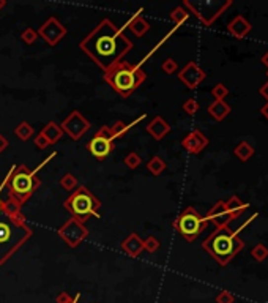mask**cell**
Instances as JSON below:
<instances>
[{
	"instance_id": "1",
	"label": "cell",
	"mask_w": 268,
	"mask_h": 303,
	"mask_svg": "<svg viewBox=\"0 0 268 303\" xmlns=\"http://www.w3.org/2000/svg\"><path fill=\"white\" fill-rule=\"evenodd\" d=\"M79 47L96 63V67L108 71L120 63L121 59L133 49V41L128 39L118 27L114 26L111 19L104 18L79 43Z\"/></svg>"
},
{
	"instance_id": "2",
	"label": "cell",
	"mask_w": 268,
	"mask_h": 303,
	"mask_svg": "<svg viewBox=\"0 0 268 303\" xmlns=\"http://www.w3.org/2000/svg\"><path fill=\"white\" fill-rule=\"evenodd\" d=\"M243 246H245V243H243L240 235L235 234L233 229H230L229 226L216 227L215 232L208 235L202 243V248L223 267H226L243 250Z\"/></svg>"
},
{
	"instance_id": "3",
	"label": "cell",
	"mask_w": 268,
	"mask_h": 303,
	"mask_svg": "<svg viewBox=\"0 0 268 303\" xmlns=\"http://www.w3.org/2000/svg\"><path fill=\"white\" fill-rule=\"evenodd\" d=\"M103 79L120 97L128 98L145 82L147 73L137 63L120 62L114 68L104 71Z\"/></svg>"
},
{
	"instance_id": "4",
	"label": "cell",
	"mask_w": 268,
	"mask_h": 303,
	"mask_svg": "<svg viewBox=\"0 0 268 303\" xmlns=\"http://www.w3.org/2000/svg\"><path fill=\"white\" fill-rule=\"evenodd\" d=\"M32 237L29 226H19L11 220H0V265L10 259Z\"/></svg>"
},
{
	"instance_id": "5",
	"label": "cell",
	"mask_w": 268,
	"mask_h": 303,
	"mask_svg": "<svg viewBox=\"0 0 268 303\" xmlns=\"http://www.w3.org/2000/svg\"><path fill=\"white\" fill-rule=\"evenodd\" d=\"M65 209L71 213V218H76L79 221L85 223L90 217L98 218L101 202L90 189L85 187H77L70 197L65 201Z\"/></svg>"
},
{
	"instance_id": "6",
	"label": "cell",
	"mask_w": 268,
	"mask_h": 303,
	"mask_svg": "<svg viewBox=\"0 0 268 303\" xmlns=\"http://www.w3.org/2000/svg\"><path fill=\"white\" fill-rule=\"evenodd\" d=\"M41 185V180L38 175L30 171L26 164L16 166V171L11 175L10 183H8V197L16 199L21 205L35 193V189Z\"/></svg>"
},
{
	"instance_id": "7",
	"label": "cell",
	"mask_w": 268,
	"mask_h": 303,
	"mask_svg": "<svg viewBox=\"0 0 268 303\" xmlns=\"http://www.w3.org/2000/svg\"><path fill=\"white\" fill-rule=\"evenodd\" d=\"M208 226L204 217H200L199 212L194 207H186V209L178 215L174 221V227L180 232V235L186 242H194L196 238L204 232V229Z\"/></svg>"
},
{
	"instance_id": "8",
	"label": "cell",
	"mask_w": 268,
	"mask_h": 303,
	"mask_svg": "<svg viewBox=\"0 0 268 303\" xmlns=\"http://www.w3.org/2000/svg\"><path fill=\"white\" fill-rule=\"evenodd\" d=\"M57 234L60 235V238L70 246V248H77V246L87 238L88 229L85 227L82 221H79L76 218H70L63 226L59 227Z\"/></svg>"
},
{
	"instance_id": "9",
	"label": "cell",
	"mask_w": 268,
	"mask_h": 303,
	"mask_svg": "<svg viewBox=\"0 0 268 303\" xmlns=\"http://www.w3.org/2000/svg\"><path fill=\"white\" fill-rule=\"evenodd\" d=\"M112 138L109 134V126H101V128L93 134V138L87 142V150L96 158L104 159L108 158L112 152Z\"/></svg>"
},
{
	"instance_id": "10",
	"label": "cell",
	"mask_w": 268,
	"mask_h": 303,
	"mask_svg": "<svg viewBox=\"0 0 268 303\" xmlns=\"http://www.w3.org/2000/svg\"><path fill=\"white\" fill-rule=\"evenodd\" d=\"M37 34H38V37H41L49 46H55L67 37L68 30L59 19L55 18V16H51V18H47L41 26H39Z\"/></svg>"
},
{
	"instance_id": "11",
	"label": "cell",
	"mask_w": 268,
	"mask_h": 303,
	"mask_svg": "<svg viewBox=\"0 0 268 303\" xmlns=\"http://www.w3.org/2000/svg\"><path fill=\"white\" fill-rule=\"evenodd\" d=\"M60 128L63 133H67L73 141H77L88 131L90 122H88L79 111H73V113L62 122Z\"/></svg>"
},
{
	"instance_id": "12",
	"label": "cell",
	"mask_w": 268,
	"mask_h": 303,
	"mask_svg": "<svg viewBox=\"0 0 268 303\" xmlns=\"http://www.w3.org/2000/svg\"><path fill=\"white\" fill-rule=\"evenodd\" d=\"M205 71L202 70L196 62H188L186 65L178 71V79L188 87V89L194 90L205 81Z\"/></svg>"
},
{
	"instance_id": "13",
	"label": "cell",
	"mask_w": 268,
	"mask_h": 303,
	"mask_svg": "<svg viewBox=\"0 0 268 303\" xmlns=\"http://www.w3.org/2000/svg\"><path fill=\"white\" fill-rule=\"evenodd\" d=\"M208 142H210V141H208V138L205 136L204 133L199 131V130H194V131L188 133V134H186V136L183 138L182 147H183L186 152H190V153L197 155V153H200V152L208 146Z\"/></svg>"
},
{
	"instance_id": "14",
	"label": "cell",
	"mask_w": 268,
	"mask_h": 303,
	"mask_svg": "<svg viewBox=\"0 0 268 303\" xmlns=\"http://www.w3.org/2000/svg\"><path fill=\"white\" fill-rule=\"evenodd\" d=\"M205 221L212 223L216 227H227L230 223V218H229V213L226 210V201H218L212 209L208 210V213L205 215Z\"/></svg>"
},
{
	"instance_id": "15",
	"label": "cell",
	"mask_w": 268,
	"mask_h": 303,
	"mask_svg": "<svg viewBox=\"0 0 268 303\" xmlns=\"http://www.w3.org/2000/svg\"><path fill=\"white\" fill-rule=\"evenodd\" d=\"M142 11H144V8H141V10H137L131 18H129L126 22H125V26H121V32H123L125 29H129L131 30V34L136 35V37H144L147 32L150 30V24L149 21L144 18L142 16Z\"/></svg>"
},
{
	"instance_id": "16",
	"label": "cell",
	"mask_w": 268,
	"mask_h": 303,
	"mask_svg": "<svg viewBox=\"0 0 268 303\" xmlns=\"http://www.w3.org/2000/svg\"><path fill=\"white\" fill-rule=\"evenodd\" d=\"M251 30H253V26H251V22L243 14L235 16V18L229 22V26H227V32L237 39H243Z\"/></svg>"
},
{
	"instance_id": "17",
	"label": "cell",
	"mask_w": 268,
	"mask_h": 303,
	"mask_svg": "<svg viewBox=\"0 0 268 303\" xmlns=\"http://www.w3.org/2000/svg\"><path fill=\"white\" fill-rule=\"evenodd\" d=\"M145 130L155 141H161L166 138V134L170 133V125L161 115L153 117V120L145 126Z\"/></svg>"
},
{
	"instance_id": "18",
	"label": "cell",
	"mask_w": 268,
	"mask_h": 303,
	"mask_svg": "<svg viewBox=\"0 0 268 303\" xmlns=\"http://www.w3.org/2000/svg\"><path fill=\"white\" fill-rule=\"evenodd\" d=\"M121 250H123L129 258H139L144 251V238H141L136 232L129 234L123 242H121Z\"/></svg>"
},
{
	"instance_id": "19",
	"label": "cell",
	"mask_w": 268,
	"mask_h": 303,
	"mask_svg": "<svg viewBox=\"0 0 268 303\" xmlns=\"http://www.w3.org/2000/svg\"><path fill=\"white\" fill-rule=\"evenodd\" d=\"M248 207H249V204L243 202L238 196H230L229 201H226V210H227V213H229L230 221L241 217V215L248 210Z\"/></svg>"
},
{
	"instance_id": "20",
	"label": "cell",
	"mask_w": 268,
	"mask_h": 303,
	"mask_svg": "<svg viewBox=\"0 0 268 303\" xmlns=\"http://www.w3.org/2000/svg\"><path fill=\"white\" fill-rule=\"evenodd\" d=\"M208 114L212 115L216 122H223L224 118L230 114V106L227 105V103L223 100V101H213L212 105L208 106Z\"/></svg>"
},
{
	"instance_id": "21",
	"label": "cell",
	"mask_w": 268,
	"mask_h": 303,
	"mask_svg": "<svg viewBox=\"0 0 268 303\" xmlns=\"http://www.w3.org/2000/svg\"><path fill=\"white\" fill-rule=\"evenodd\" d=\"M39 133H41L43 136L49 141V144H55V142H59L62 139V136H63V131L60 128V125H57L54 120L47 123Z\"/></svg>"
},
{
	"instance_id": "22",
	"label": "cell",
	"mask_w": 268,
	"mask_h": 303,
	"mask_svg": "<svg viewBox=\"0 0 268 303\" xmlns=\"http://www.w3.org/2000/svg\"><path fill=\"white\" fill-rule=\"evenodd\" d=\"M233 153L240 159V161H248V159L253 158V155H254V147L251 146L249 142L241 141L240 144L233 149Z\"/></svg>"
},
{
	"instance_id": "23",
	"label": "cell",
	"mask_w": 268,
	"mask_h": 303,
	"mask_svg": "<svg viewBox=\"0 0 268 303\" xmlns=\"http://www.w3.org/2000/svg\"><path fill=\"white\" fill-rule=\"evenodd\" d=\"M21 207H22V205H21L18 201H16V199L8 197L6 201L2 202V212L5 213L6 218H13L14 215L21 213Z\"/></svg>"
},
{
	"instance_id": "24",
	"label": "cell",
	"mask_w": 268,
	"mask_h": 303,
	"mask_svg": "<svg viewBox=\"0 0 268 303\" xmlns=\"http://www.w3.org/2000/svg\"><path fill=\"white\" fill-rule=\"evenodd\" d=\"M14 134H16V136H18L22 142H26L27 139H30L32 136H34L35 131H34V126H32L29 122H21L18 126H16Z\"/></svg>"
},
{
	"instance_id": "25",
	"label": "cell",
	"mask_w": 268,
	"mask_h": 303,
	"mask_svg": "<svg viewBox=\"0 0 268 303\" xmlns=\"http://www.w3.org/2000/svg\"><path fill=\"white\" fill-rule=\"evenodd\" d=\"M188 18H190V11L185 10L183 6H177L172 10V13H170V21H172L177 27H180L182 24H185L188 21Z\"/></svg>"
},
{
	"instance_id": "26",
	"label": "cell",
	"mask_w": 268,
	"mask_h": 303,
	"mask_svg": "<svg viewBox=\"0 0 268 303\" xmlns=\"http://www.w3.org/2000/svg\"><path fill=\"white\" fill-rule=\"evenodd\" d=\"M147 169L149 172H152L153 175H161L166 171V163L161 156H153L150 158V161L147 163Z\"/></svg>"
},
{
	"instance_id": "27",
	"label": "cell",
	"mask_w": 268,
	"mask_h": 303,
	"mask_svg": "<svg viewBox=\"0 0 268 303\" xmlns=\"http://www.w3.org/2000/svg\"><path fill=\"white\" fill-rule=\"evenodd\" d=\"M128 131H129V130H128L126 123H123L121 120H118V122L114 123L112 126H109V134H111L112 141H115V139H118V138H121V136H125Z\"/></svg>"
},
{
	"instance_id": "28",
	"label": "cell",
	"mask_w": 268,
	"mask_h": 303,
	"mask_svg": "<svg viewBox=\"0 0 268 303\" xmlns=\"http://www.w3.org/2000/svg\"><path fill=\"white\" fill-rule=\"evenodd\" d=\"M60 187L63 189H67V191H75L79 185H77V179L75 177L73 174L67 172L63 175V177L60 179Z\"/></svg>"
},
{
	"instance_id": "29",
	"label": "cell",
	"mask_w": 268,
	"mask_h": 303,
	"mask_svg": "<svg viewBox=\"0 0 268 303\" xmlns=\"http://www.w3.org/2000/svg\"><path fill=\"white\" fill-rule=\"evenodd\" d=\"M251 256H253L257 262H264L268 258V248L264 243H257L253 250H251Z\"/></svg>"
},
{
	"instance_id": "30",
	"label": "cell",
	"mask_w": 268,
	"mask_h": 303,
	"mask_svg": "<svg viewBox=\"0 0 268 303\" xmlns=\"http://www.w3.org/2000/svg\"><path fill=\"white\" fill-rule=\"evenodd\" d=\"M123 163L129 167V169H136V167H139L142 164V158L139 153H136V152H131V153H128L123 159Z\"/></svg>"
},
{
	"instance_id": "31",
	"label": "cell",
	"mask_w": 268,
	"mask_h": 303,
	"mask_svg": "<svg viewBox=\"0 0 268 303\" xmlns=\"http://www.w3.org/2000/svg\"><path fill=\"white\" fill-rule=\"evenodd\" d=\"M159 246H161V243H159V240L156 237H153V235H150V237H147L144 240V251H147V253H156L158 250H159Z\"/></svg>"
},
{
	"instance_id": "32",
	"label": "cell",
	"mask_w": 268,
	"mask_h": 303,
	"mask_svg": "<svg viewBox=\"0 0 268 303\" xmlns=\"http://www.w3.org/2000/svg\"><path fill=\"white\" fill-rule=\"evenodd\" d=\"M212 95H213L215 101H223L227 97V95H229V89H227L224 84L219 82V84H216L212 89Z\"/></svg>"
},
{
	"instance_id": "33",
	"label": "cell",
	"mask_w": 268,
	"mask_h": 303,
	"mask_svg": "<svg viewBox=\"0 0 268 303\" xmlns=\"http://www.w3.org/2000/svg\"><path fill=\"white\" fill-rule=\"evenodd\" d=\"M183 111L188 115H194V114H197V111H199V103H197V100H194V98H188L186 100L185 103H183Z\"/></svg>"
},
{
	"instance_id": "34",
	"label": "cell",
	"mask_w": 268,
	"mask_h": 303,
	"mask_svg": "<svg viewBox=\"0 0 268 303\" xmlns=\"http://www.w3.org/2000/svg\"><path fill=\"white\" fill-rule=\"evenodd\" d=\"M22 41L24 43H27V44H34L37 39H38V34H37V30L35 29H32V27H27L26 30L22 32Z\"/></svg>"
},
{
	"instance_id": "35",
	"label": "cell",
	"mask_w": 268,
	"mask_h": 303,
	"mask_svg": "<svg viewBox=\"0 0 268 303\" xmlns=\"http://www.w3.org/2000/svg\"><path fill=\"white\" fill-rule=\"evenodd\" d=\"M161 68L166 75H174V73H177V70H178V63L172 57H169V59H166L164 62H162Z\"/></svg>"
},
{
	"instance_id": "36",
	"label": "cell",
	"mask_w": 268,
	"mask_h": 303,
	"mask_svg": "<svg viewBox=\"0 0 268 303\" xmlns=\"http://www.w3.org/2000/svg\"><path fill=\"white\" fill-rule=\"evenodd\" d=\"M216 303H235V297L229 291H221L216 296Z\"/></svg>"
},
{
	"instance_id": "37",
	"label": "cell",
	"mask_w": 268,
	"mask_h": 303,
	"mask_svg": "<svg viewBox=\"0 0 268 303\" xmlns=\"http://www.w3.org/2000/svg\"><path fill=\"white\" fill-rule=\"evenodd\" d=\"M77 296H79V294H76V296H70L68 292L62 291V292L57 294V297H55V303H71V302H75V300H76V297H77Z\"/></svg>"
},
{
	"instance_id": "38",
	"label": "cell",
	"mask_w": 268,
	"mask_h": 303,
	"mask_svg": "<svg viewBox=\"0 0 268 303\" xmlns=\"http://www.w3.org/2000/svg\"><path fill=\"white\" fill-rule=\"evenodd\" d=\"M34 142H35V147L39 149V150H43V149H46L47 146H51V144H49V141H47L41 133L37 134L35 139H34Z\"/></svg>"
},
{
	"instance_id": "39",
	"label": "cell",
	"mask_w": 268,
	"mask_h": 303,
	"mask_svg": "<svg viewBox=\"0 0 268 303\" xmlns=\"http://www.w3.org/2000/svg\"><path fill=\"white\" fill-rule=\"evenodd\" d=\"M55 156H57V153H55V152H52V153H51V155H47V156H46V158L43 159V161H41V163H39V164H38V166L35 167V171H34V172H35V174H38V172H39V171H41V169H43V167H44V166H46L47 163H49V161H51V159H54Z\"/></svg>"
},
{
	"instance_id": "40",
	"label": "cell",
	"mask_w": 268,
	"mask_h": 303,
	"mask_svg": "<svg viewBox=\"0 0 268 303\" xmlns=\"http://www.w3.org/2000/svg\"><path fill=\"white\" fill-rule=\"evenodd\" d=\"M8 146H10V142H8V139L0 133V155H2V152H5L8 149Z\"/></svg>"
},
{
	"instance_id": "41",
	"label": "cell",
	"mask_w": 268,
	"mask_h": 303,
	"mask_svg": "<svg viewBox=\"0 0 268 303\" xmlns=\"http://www.w3.org/2000/svg\"><path fill=\"white\" fill-rule=\"evenodd\" d=\"M259 93H261L262 97L268 101V82H265V84L261 87V89H259Z\"/></svg>"
},
{
	"instance_id": "42",
	"label": "cell",
	"mask_w": 268,
	"mask_h": 303,
	"mask_svg": "<svg viewBox=\"0 0 268 303\" xmlns=\"http://www.w3.org/2000/svg\"><path fill=\"white\" fill-rule=\"evenodd\" d=\"M261 113L264 114V117L267 118V120H268V101H267V105H264L262 106V109H261Z\"/></svg>"
},
{
	"instance_id": "43",
	"label": "cell",
	"mask_w": 268,
	"mask_h": 303,
	"mask_svg": "<svg viewBox=\"0 0 268 303\" xmlns=\"http://www.w3.org/2000/svg\"><path fill=\"white\" fill-rule=\"evenodd\" d=\"M262 63H264V65H265V67L268 68V51H267V52H265V54L262 55Z\"/></svg>"
},
{
	"instance_id": "44",
	"label": "cell",
	"mask_w": 268,
	"mask_h": 303,
	"mask_svg": "<svg viewBox=\"0 0 268 303\" xmlns=\"http://www.w3.org/2000/svg\"><path fill=\"white\" fill-rule=\"evenodd\" d=\"M6 5V2H5V0H0V10H2V8Z\"/></svg>"
},
{
	"instance_id": "45",
	"label": "cell",
	"mask_w": 268,
	"mask_h": 303,
	"mask_svg": "<svg viewBox=\"0 0 268 303\" xmlns=\"http://www.w3.org/2000/svg\"><path fill=\"white\" fill-rule=\"evenodd\" d=\"M79 299H80V294H79V296L76 297V300H75V302H71V303H79Z\"/></svg>"
},
{
	"instance_id": "46",
	"label": "cell",
	"mask_w": 268,
	"mask_h": 303,
	"mask_svg": "<svg viewBox=\"0 0 268 303\" xmlns=\"http://www.w3.org/2000/svg\"><path fill=\"white\" fill-rule=\"evenodd\" d=\"M2 202H3V201L0 199V213H2Z\"/></svg>"
},
{
	"instance_id": "47",
	"label": "cell",
	"mask_w": 268,
	"mask_h": 303,
	"mask_svg": "<svg viewBox=\"0 0 268 303\" xmlns=\"http://www.w3.org/2000/svg\"><path fill=\"white\" fill-rule=\"evenodd\" d=\"M267 76H268V71H267Z\"/></svg>"
}]
</instances>
